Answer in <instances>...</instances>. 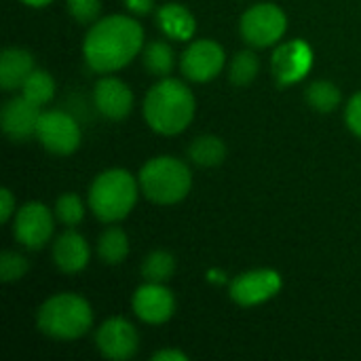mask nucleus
<instances>
[{"label":"nucleus","instance_id":"39448f33","mask_svg":"<svg viewBox=\"0 0 361 361\" xmlns=\"http://www.w3.org/2000/svg\"><path fill=\"white\" fill-rule=\"evenodd\" d=\"M137 182L148 201L157 205H173L190 192L192 176L184 161L176 157H157L140 169Z\"/></svg>","mask_w":361,"mask_h":361},{"label":"nucleus","instance_id":"1a4fd4ad","mask_svg":"<svg viewBox=\"0 0 361 361\" xmlns=\"http://www.w3.org/2000/svg\"><path fill=\"white\" fill-rule=\"evenodd\" d=\"M224 61H226L224 49L216 40L203 38L186 47L180 59V68L188 80L207 82L220 74V70L224 68Z\"/></svg>","mask_w":361,"mask_h":361},{"label":"nucleus","instance_id":"aec40b11","mask_svg":"<svg viewBox=\"0 0 361 361\" xmlns=\"http://www.w3.org/2000/svg\"><path fill=\"white\" fill-rule=\"evenodd\" d=\"M97 254L106 264H123L129 256V239L123 228L110 226L97 239Z\"/></svg>","mask_w":361,"mask_h":361},{"label":"nucleus","instance_id":"f8f14e48","mask_svg":"<svg viewBox=\"0 0 361 361\" xmlns=\"http://www.w3.org/2000/svg\"><path fill=\"white\" fill-rule=\"evenodd\" d=\"M133 313L144 322V324H165L173 317L176 313V298L173 294L163 286V283H150L146 281L142 288L135 290L133 300H131Z\"/></svg>","mask_w":361,"mask_h":361},{"label":"nucleus","instance_id":"f3484780","mask_svg":"<svg viewBox=\"0 0 361 361\" xmlns=\"http://www.w3.org/2000/svg\"><path fill=\"white\" fill-rule=\"evenodd\" d=\"M34 70V57L30 51L17 47L4 49L0 55V87L4 91L21 89Z\"/></svg>","mask_w":361,"mask_h":361},{"label":"nucleus","instance_id":"2f4dec72","mask_svg":"<svg viewBox=\"0 0 361 361\" xmlns=\"http://www.w3.org/2000/svg\"><path fill=\"white\" fill-rule=\"evenodd\" d=\"M154 361H188V355L182 353V351H173V349H165V351H159L152 355Z\"/></svg>","mask_w":361,"mask_h":361},{"label":"nucleus","instance_id":"a878e982","mask_svg":"<svg viewBox=\"0 0 361 361\" xmlns=\"http://www.w3.org/2000/svg\"><path fill=\"white\" fill-rule=\"evenodd\" d=\"M55 214L59 218L61 224L66 226H78L85 218V205H82V199L74 192H66L57 199L55 203Z\"/></svg>","mask_w":361,"mask_h":361},{"label":"nucleus","instance_id":"b1692460","mask_svg":"<svg viewBox=\"0 0 361 361\" xmlns=\"http://www.w3.org/2000/svg\"><path fill=\"white\" fill-rule=\"evenodd\" d=\"M176 271V258L169 252L157 250L142 262V277L150 283H165Z\"/></svg>","mask_w":361,"mask_h":361},{"label":"nucleus","instance_id":"2eb2a0df","mask_svg":"<svg viewBox=\"0 0 361 361\" xmlns=\"http://www.w3.org/2000/svg\"><path fill=\"white\" fill-rule=\"evenodd\" d=\"M93 99H95V108L110 121H123L125 116H129L133 108L131 89L114 76H106L97 80Z\"/></svg>","mask_w":361,"mask_h":361},{"label":"nucleus","instance_id":"6ab92c4d","mask_svg":"<svg viewBox=\"0 0 361 361\" xmlns=\"http://www.w3.org/2000/svg\"><path fill=\"white\" fill-rule=\"evenodd\" d=\"M188 159L199 167H218L226 159V146L216 135H201L192 140L188 148Z\"/></svg>","mask_w":361,"mask_h":361},{"label":"nucleus","instance_id":"ddd939ff","mask_svg":"<svg viewBox=\"0 0 361 361\" xmlns=\"http://www.w3.org/2000/svg\"><path fill=\"white\" fill-rule=\"evenodd\" d=\"M313 66V51L305 40H290L273 53V74L279 85H296Z\"/></svg>","mask_w":361,"mask_h":361},{"label":"nucleus","instance_id":"7c9ffc66","mask_svg":"<svg viewBox=\"0 0 361 361\" xmlns=\"http://www.w3.org/2000/svg\"><path fill=\"white\" fill-rule=\"evenodd\" d=\"M125 4L135 15H148L154 6V0H125Z\"/></svg>","mask_w":361,"mask_h":361},{"label":"nucleus","instance_id":"6e6552de","mask_svg":"<svg viewBox=\"0 0 361 361\" xmlns=\"http://www.w3.org/2000/svg\"><path fill=\"white\" fill-rule=\"evenodd\" d=\"M53 235V216L44 203L32 201L15 212L13 237L27 250H42Z\"/></svg>","mask_w":361,"mask_h":361},{"label":"nucleus","instance_id":"393cba45","mask_svg":"<svg viewBox=\"0 0 361 361\" xmlns=\"http://www.w3.org/2000/svg\"><path fill=\"white\" fill-rule=\"evenodd\" d=\"M258 70H260L258 57H256L252 51H239V53L233 57V61H231L228 78H231V82L237 85V87H247L250 82L256 80Z\"/></svg>","mask_w":361,"mask_h":361},{"label":"nucleus","instance_id":"c85d7f7f","mask_svg":"<svg viewBox=\"0 0 361 361\" xmlns=\"http://www.w3.org/2000/svg\"><path fill=\"white\" fill-rule=\"evenodd\" d=\"M345 121H347V127L351 129V133L361 137V91L349 99L347 110H345Z\"/></svg>","mask_w":361,"mask_h":361},{"label":"nucleus","instance_id":"f03ea898","mask_svg":"<svg viewBox=\"0 0 361 361\" xmlns=\"http://www.w3.org/2000/svg\"><path fill=\"white\" fill-rule=\"evenodd\" d=\"M195 95L178 78H161L144 99V118L161 135L182 133L195 118Z\"/></svg>","mask_w":361,"mask_h":361},{"label":"nucleus","instance_id":"7ed1b4c3","mask_svg":"<svg viewBox=\"0 0 361 361\" xmlns=\"http://www.w3.org/2000/svg\"><path fill=\"white\" fill-rule=\"evenodd\" d=\"M38 330L55 341H76L93 326L91 305L78 294H57L49 298L36 317Z\"/></svg>","mask_w":361,"mask_h":361},{"label":"nucleus","instance_id":"bb28decb","mask_svg":"<svg viewBox=\"0 0 361 361\" xmlns=\"http://www.w3.org/2000/svg\"><path fill=\"white\" fill-rule=\"evenodd\" d=\"M27 271H30V262L25 256H21L17 252H2V256H0V279L4 283L19 281L21 277H25Z\"/></svg>","mask_w":361,"mask_h":361},{"label":"nucleus","instance_id":"4be33fe9","mask_svg":"<svg viewBox=\"0 0 361 361\" xmlns=\"http://www.w3.org/2000/svg\"><path fill=\"white\" fill-rule=\"evenodd\" d=\"M21 95H23L27 102H32V104H36V106L42 108V106L49 104V102L53 99V95H55V80H53V76H51L49 72H44V70H34V72L27 76V80L23 82Z\"/></svg>","mask_w":361,"mask_h":361},{"label":"nucleus","instance_id":"412c9836","mask_svg":"<svg viewBox=\"0 0 361 361\" xmlns=\"http://www.w3.org/2000/svg\"><path fill=\"white\" fill-rule=\"evenodd\" d=\"M142 61H144V68H146L152 76L165 78V76L171 74L173 63H176L173 49H171L167 42H163V40L148 42V44L144 47Z\"/></svg>","mask_w":361,"mask_h":361},{"label":"nucleus","instance_id":"a211bd4d","mask_svg":"<svg viewBox=\"0 0 361 361\" xmlns=\"http://www.w3.org/2000/svg\"><path fill=\"white\" fill-rule=\"evenodd\" d=\"M157 21H159V27L165 32V36L173 40H190L197 30V21L192 13L184 4H178V2L163 4L157 11Z\"/></svg>","mask_w":361,"mask_h":361},{"label":"nucleus","instance_id":"4468645a","mask_svg":"<svg viewBox=\"0 0 361 361\" xmlns=\"http://www.w3.org/2000/svg\"><path fill=\"white\" fill-rule=\"evenodd\" d=\"M40 118V106L27 102L23 95L13 97L4 104L0 114L2 131L8 140L23 144L32 137H36V127Z\"/></svg>","mask_w":361,"mask_h":361},{"label":"nucleus","instance_id":"20e7f679","mask_svg":"<svg viewBox=\"0 0 361 361\" xmlns=\"http://www.w3.org/2000/svg\"><path fill=\"white\" fill-rule=\"evenodd\" d=\"M137 184L127 169L102 171L89 188V207L95 218L106 224L127 218L137 201Z\"/></svg>","mask_w":361,"mask_h":361},{"label":"nucleus","instance_id":"5701e85b","mask_svg":"<svg viewBox=\"0 0 361 361\" xmlns=\"http://www.w3.org/2000/svg\"><path fill=\"white\" fill-rule=\"evenodd\" d=\"M307 102L315 112H332L341 104V89L330 80H315L307 87Z\"/></svg>","mask_w":361,"mask_h":361},{"label":"nucleus","instance_id":"423d86ee","mask_svg":"<svg viewBox=\"0 0 361 361\" xmlns=\"http://www.w3.org/2000/svg\"><path fill=\"white\" fill-rule=\"evenodd\" d=\"M239 27L245 42L264 49L283 38L288 30V17L277 4L262 2L243 13Z\"/></svg>","mask_w":361,"mask_h":361},{"label":"nucleus","instance_id":"c756f323","mask_svg":"<svg viewBox=\"0 0 361 361\" xmlns=\"http://www.w3.org/2000/svg\"><path fill=\"white\" fill-rule=\"evenodd\" d=\"M13 214H15V197L8 188H2L0 190V220L8 222Z\"/></svg>","mask_w":361,"mask_h":361},{"label":"nucleus","instance_id":"9b49d317","mask_svg":"<svg viewBox=\"0 0 361 361\" xmlns=\"http://www.w3.org/2000/svg\"><path fill=\"white\" fill-rule=\"evenodd\" d=\"M95 345L104 357L112 361H127L137 353L140 336L127 319L112 317L97 328Z\"/></svg>","mask_w":361,"mask_h":361},{"label":"nucleus","instance_id":"cd10ccee","mask_svg":"<svg viewBox=\"0 0 361 361\" xmlns=\"http://www.w3.org/2000/svg\"><path fill=\"white\" fill-rule=\"evenodd\" d=\"M68 13L78 23H95L102 13V0H68Z\"/></svg>","mask_w":361,"mask_h":361},{"label":"nucleus","instance_id":"f257e3e1","mask_svg":"<svg viewBox=\"0 0 361 361\" xmlns=\"http://www.w3.org/2000/svg\"><path fill=\"white\" fill-rule=\"evenodd\" d=\"M144 47L142 25L127 15H108L97 19L82 42L85 61L99 74L125 68Z\"/></svg>","mask_w":361,"mask_h":361},{"label":"nucleus","instance_id":"0eeeda50","mask_svg":"<svg viewBox=\"0 0 361 361\" xmlns=\"http://www.w3.org/2000/svg\"><path fill=\"white\" fill-rule=\"evenodd\" d=\"M36 140L51 154L66 157V154H72L80 146V127L68 112L47 110V112H40Z\"/></svg>","mask_w":361,"mask_h":361},{"label":"nucleus","instance_id":"9d476101","mask_svg":"<svg viewBox=\"0 0 361 361\" xmlns=\"http://www.w3.org/2000/svg\"><path fill=\"white\" fill-rule=\"evenodd\" d=\"M281 290V275L273 269H256L239 275L231 283V298L239 307H256L275 298Z\"/></svg>","mask_w":361,"mask_h":361},{"label":"nucleus","instance_id":"473e14b6","mask_svg":"<svg viewBox=\"0 0 361 361\" xmlns=\"http://www.w3.org/2000/svg\"><path fill=\"white\" fill-rule=\"evenodd\" d=\"M23 4H27V6H34V8H42V6H47V4H51L53 0H21Z\"/></svg>","mask_w":361,"mask_h":361},{"label":"nucleus","instance_id":"dca6fc26","mask_svg":"<svg viewBox=\"0 0 361 361\" xmlns=\"http://www.w3.org/2000/svg\"><path fill=\"white\" fill-rule=\"evenodd\" d=\"M89 243L87 239L76 231H66L55 243H53V260L61 273L74 275L80 273L89 264Z\"/></svg>","mask_w":361,"mask_h":361}]
</instances>
